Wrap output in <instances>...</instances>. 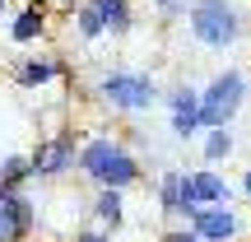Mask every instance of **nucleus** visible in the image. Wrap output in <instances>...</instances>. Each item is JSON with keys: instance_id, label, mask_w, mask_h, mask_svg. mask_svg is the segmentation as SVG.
Here are the masks:
<instances>
[{"instance_id": "obj_20", "label": "nucleus", "mask_w": 251, "mask_h": 242, "mask_svg": "<svg viewBox=\"0 0 251 242\" xmlns=\"http://www.w3.org/2000/svg\"><path fill=\"white\" fill-rule=\"evenodd\" d=\"M70 242H112V238H107V233H75Z\"/></svg>"}, {"instance_id": "obj_6", "label": "nucleus", "mask_w": 251, "mask_h": 242, "mask_svg": "<svg viewBox=\"0 0 251 242\" xmlns=\"http://www.w3.org/2000/svg\"><path fill=\"white\" fill-rule=\"evenodd\" d=\"M33 177H65V172L79 168V144L70 135H47L33 144Z\"/></svg>"}, {"instance_id": "obj_11", "label": "nucleus", "mask_w": 251, "mask_h": 242, "mask_svg": "<svg viewBox=\"0 0 251 242\" xmlns=\"http://www.w3.org/2000/svg\"><path fill=\"white\" fill-rule=\"evenodd\" d=\"M37 37H47V0H28V5L9 19V42L28 47V42H37Z\"/></svg>"}, {"instance_id": "obj_15", "label": "nucleus", "mask_w": 251, "mask_h": 242, "mask_svg": "<svg viewBox=\"0 0 251 242\" xmlns=\"http://www.w3.org/2000/svg\"><path fill=\"white\" fill-rule=\"evenodd\" d=\"M75 28H79V37H84V42H98V37H107V24H102V14L89 5V0L75 9Z\"/></svg>"}, {"instance_id": "obj_12", "label": "nucleus", "mask_w": 251, "mask_h": 242, "mask_svg": "<svg viewBox=\"0 0 251 242\" xmlns=\"http://www.w3.org/2000/svg\"><path fill=\"white\" fill-rule=\"evenodd\" d=\"M89 5L102 14V24H107L112 37H126V33L135 28V9H130V0H89Z\"/></svg>"}, {"instance_id": "obj_17", "label": "nucleus", "mask_w": 251, "mask_h": 242, "mask_svg": "<svg viewBox=\"0 0 251 242\" xmlns=\"http://www.w3.org/2000/svg\"><path fill=\"white\" fill-rule=\"evenodd\" d=\"M181 172H163L158 177V205H163V215H181Z\"/></svg>"}, {"instance_id": "obj_22", "label": "nucleus", "mask_w": 251, "mask_h": 242, "mask_svg": "<svg viewBox=\"0 0 251 242\" xmlns=\"http://www.w3.org/2000/svg\"><path fill=\"white\" fill-rule=\"evenodd\" d=\"M5 9H9V0H0V14H5Z\"/></svg>"}, {"instance_id": "obj_9", "label": "nucleus", "mask_w": 251, "mask_h": 242, "mask_svg": "<svg viewBox=\"0 0 251 242\" xmlns=\"http://www.w3.org/2000/svg\"><path fill=\"white\" fill-rule=\"evenodd\" d=\"M168 121H172V135H177V140H191V135L200 131V93L186 89V84H177V89L168 93Z\"/></svg>"}, {"instance_id": "obj_21", "label": "nucleus", "mask_w": 251, "mask_h": 242, "mask_svg": "<svg viewBox=\"0 0 251 242\" xmlns=\"http://www.w3.org/2000/svg\"><path fill=\"white\" fill-rule=\"evenodd\" d=\"M242 191H247V196H251V168L242 172Z\"/></svg>"}, {"instance_id": "obj_4", "label": "nucleus", "mask_w": 251, "mask_h": 242, "mask_svg": "<svg viewBox=\"0 0 251 242\" xmlns=\"http://www.w3.org/2000/svg\"><path fill=\"white\" fill-rule=\"evenodd\" d=\"M242 98H247V80L242 70H224L209 80V89L200 93V126L214 131V126H228L242 112Z\"/></svg>"}, {"instance_id": "obj_10", "label": "nucleus", "mask_w": 251, "mask_h": 242, "mask_svg": "<svg viewBox=\"0 0 251 242\" xmlns=\"http://www.w3.org/2000/svg\"><path fill=\"white\" fill-rule=\"evenodd\" d=\"M65 61H51V56H24V61L14 65V84L19 89H47V84L65 80Z\"/></svg>"}, {"instance_id": "obj_13", "label": "nucleus", "mask_w": 251, "mask_h": 242, "mask_svg": "<svg viewBox=\"0 0 251 242\" xmlns=\"http://www.w3.org/2000/svg\"><path fill=\"white\" fill-rule=\"evenodd\" d=\"M93 219L107 228L126 224V205H121V187H98V200H93Z\"/></svg>"}, {"instance_id": "obj_19", "label": "nucleus", "mask_w": 251, "mask_h": 242, "mask_svg": "<svg viewBox=\"0 0 251 242\" xmlns=\"http://www.w3.org/2000/svg\"><path fill=\"white\" fill-rule=\"evenodd\" d=\"M163 242H209V238H200V233H196V228H186V233H168V238H163Z\"/></svg>"}, {"instance_id": "obj_14", "label": "nucleus", "mask_w": 251, "mask_h": 242, "mask_svg": "<svg viewBox=\"0 0 251 242\" xmlns=\"http://www.w3.org/2000/svg\"><path fill=\"white\" fill-rule=\"evenodd\" d=\"M33 177V159L28 154H5L0 159V187H24Z\"/></svg>"}, {"instance_id": "obj_2", "label": "nucleus", "mask_w": 251, "mask_h": 242, "mask_svg": "<svg viewBox=\"0 0 251 242\" xmlns=\"http://www.w3.org/2000/svg\"><path fill=\"white\" fill-rule=\"evenodd\" d=\"M186 19H191V37L209 52H224L242 37V14L233 0H191Z\"/></svg>"}, {"instance_id": "obj_8", "label": "nucleus", "mask_w": 251, "mask_h": 242, "mask_svg": "<svg viewBox=\"0 0 251 242\" xmlns=\"http://www.w3.org/2000/svg\"><path fill=\"white\" fill-rule=\"evenodd\" d=\"M191 228H196L200 238H209V242H233L242 233V219L228 210V200H219V205H200L196 215H191Z\"/></svg>"}, {"instance_id": "obj_18", "label": "nucleus", "mask_w": 251, "mask_h": 242, "mask_svg": "<svg viewBox=\"0 0 251 242\" xmlns=\"http://www.w3.org/2000/svg\"><path fill=\"white\" fill-rule=\"evenodd\" d=\"M153 9H158V14H168V19H177V14H186L191 9V0H149Z\"/></svg>"}, {"instance_id": "obj_5", "label": "nucleus", "mask_w": 251, "mask_h": 242, "mask_svg": "<svg viewBox=\"0 0 251 242\" xmlns=\"http://www.w3.org/2000/svg\"><path fill=\"white\" fill-rule=\"evenodd\" d=\"M37 233V205L19 187H0V242H28Z\"/></svg>"}, {"instance_id": "obj_16", "label": "nucleus", "mask_w": 251, "mask_h": 242, "mask_svg": "<svg viewBox=\"0 0 251 242\" xmlns=\"http://www.w3.org/2000/svg\"><path fill=\"white\" fill-rule=\"evenodd\" d=\"M200 154H205V163H224L228 154H233V131H228V126H214V131L205 135V144H200Z\"/></svg>"}, {"instance_id": "obj_1", "label": "nucleus", "mask_w": 251, "mask_h": 242, "mask_svg": "<svg viewBox=\"0 0 251 242\" xmlns=\"http://www.w3.org/2000/svg\"><path fill=\"white\" fill-rule=\"evenodd\" d=\"M79 172L89 182H98V187H121L126 191V187L140 182V159L121 140H112V135H93V140L79 144Z\"/></svg>"}, {"instance_id": "obj_3", "label": "nucleus", "mask_w": 251, "mask_h": 242, "mask_svg": "<svg viewBox=\"0 0 251 242\" xmlns=\"http://www.w3.org/2000/svg\"><path fill=\"white\" fill-rule=\"evenodd\" d=\"M98 93L112 103L117 112H149L153 98H158V89H153V80L144 70H126V65H117V70H107L98 80Z\"/></svg>"}, {"instance_id": "obj_7", "label": "nucleus", "mask_w": 251, "mask_h": 242, "mask_svg": "<svg viewBox=\"0 0 251 242\" xmlns=\"http://www.w3.org/2000/svg\"><path fill=\"white\" fill-rule=\"evenodd\" d=\"M181 219H191L200 205H219V200H233V191H228V182L219 177V172H186L181 177Z\"/></svg>"}]
</instances>
